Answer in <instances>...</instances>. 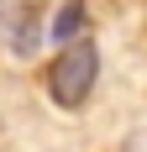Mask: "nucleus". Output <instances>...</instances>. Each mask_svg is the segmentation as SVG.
<instances>
[{"label":"nucleus","instance_id":"obj_3","mask_svg":"<svg viewBox=\"0 0 147 152\" xmlns=\"http://www.w3.org/2000/svg\"><path fill=\"white\" fill-rule=\"evenodd\" d=\"M47 37H53V42H79V37H89L84 31V0H63V11L53 16V26H47Z\"/></svg>","mask_w":147,"mask_h":152},{"label":"nucleus","instance_id":"obj_2","mask_svg":"<svg viewBox=\"0 0 147 152\" xmlns=\"http://www.w3.org/2000/svg\"><path fill=\"white\" fill-rule=\"evenodd\" d=\"M0 21H11V26H5L11 53H16V58H32V53H37V37H42V31H37V21H32L26 11H16V5H5V16H0Z\"/></svg>","mask_w":147,"mask_h":152},{"label":"nucleus","instance_id":"obj_1","mask_svg":"<svg viewBox=\"0 0 147 152\" xmlns=\"http://www.w3.org/2000/svg\"><path fill=\"white\" fill-rule=\"evenodd\" d=\"M95 74H100V47L89 42V37H79V42H68L58 58H53V68H47V94H53L63 110H79L89 100V89H95Z\"/></svg>","mask_w":147,"mask_h":152}]
</instances>
